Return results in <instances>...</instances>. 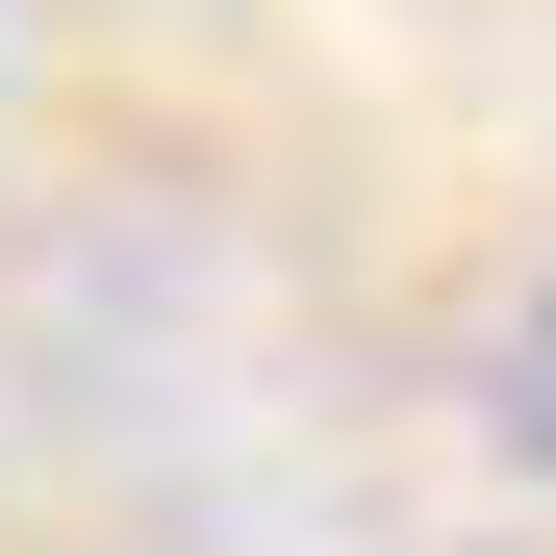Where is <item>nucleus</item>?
I'll list each match as a JSON object with an SVG mask.
<instances>
[{
  "label": "nucleus",
  "instance_id": "f257e3e1",
  "mask_svg": "<svg viewBox=\"0 0 556 556\" xmlns=\"http://www.w3.org/2000/svg\"><path fill=\"white\" fill-rule=\"evenodd\" d=\"M506 430H531V455H556V329H531V354H506Z\"/></svg>",
  "mask_w": 556,
  "mask_h": 556
}]
</instances>
